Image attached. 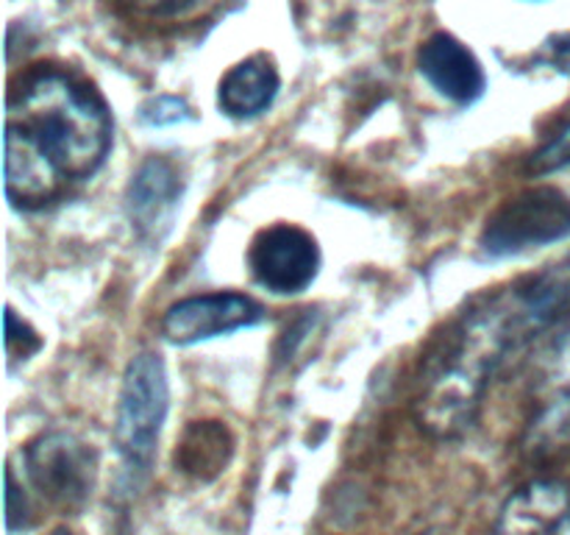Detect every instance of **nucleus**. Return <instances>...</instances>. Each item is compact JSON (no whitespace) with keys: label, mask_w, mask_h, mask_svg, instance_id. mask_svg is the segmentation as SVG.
Segmentation results:
<instances>
[{"label":"nucleus","mask_w":570,"mask_h":535,"mask_svg":"<svg viewBox=\"0 0 570 535\" xmlns=\"http://www.w3.org/2000/svg\"><path fill=\"white\" fill-rule=\"evenodd\" d=\"M570 315V256L488 295L443 334L423 362L415 418L434 438L473 427L501 362Z\"/></svg>","instance_id":"obj_1"},{"label":"nucleus","mask_w":570,"mask_h":535,"mask_svg":"<svg viewBox=\"0 0 570 535\" xmlns=\"http://www.w3.org/2000/svg\"><path fill=\"white\" fill-rule=\"evenodd\" d=\"M417 67H421L423 78L454 104H473L482 98L484 87H488V78H484L476 56L451 33L440 31L429 37L417 54Z\"/></svg>","instance_id":"obj_10"},{"label":"nucleus","mask_w":570,"mask_h":535,"mask_svg":"<svg viewBox=\"0 0 570 535\" xmlns=\"http://www.w3.org/2000/svg\"><path fill=\"white\" fill-rule=\"evenodd\" d=\"M248 268L265 290L293 295L315 282L321 271V249L301 226L276 223L254 237L248 249Z\"/></svg>","instance_id":"obj_6"},{"label":"nucleus","mask_w":570,"mask_h":535,"mask_svg":"<svg viewBox=\"0 0 570 535\" xmlns=\"http://www.w3.org/2000/svg\"><path fill=\"white\" fill-rule=\"evenodd\" d=\"M167 407H170V385H167L165 362L154 351H142L126 368L115 421L117 455L134 485L148 477Z\"/></svg>","instance_id":"obj_3"},{"label":"nucleus","mask_w":570,"mask_h":535,"mask_svg":"<svg viewBox=\"0 0 570 535\" xmlns=\"http://www.w3.org/2000/svg\"><path fill=\"white\" fill-rule=\"evenodd\" d=\"M493 535H570V490L534 479L504 502Z\"/></svg>","instance_id":"obj_9"},{"label":"nucleus","mask_w":570,"mask_h":535,"mask_svg":"<svg viewBox=\"0 0 570 535\" xmlns=\"http://www.w3.org/2000/svg\"><path fill=\"white\" fill-rule=\"evenodd\" d=\"M570 237V195L557 187H534L507 198L482 232V249L512 256Z\"/></svg>","instance_id":"obj_4"},{"label":"nucleus","mask_w":570,"mask_h":535,"mask_svg":"<svg viewBox=\"0 0 570 535\" xmlns=\"http://www.w3.org/2000/svg\"><path fill=\"white\" fill-rule=\"evenodd\" d=\"M181 176L167 156H150L128 184V217L148 243H159L170 232L173 215L181 198Z\"/></svg>","instance_id":"obj_8"},{"label":"nucleus","mask_w":570,"mask_h":535,"mask_svg":"<svg viewBox=\"0 0 570 535\" xmlns=\"http://www.w3.org/2000/svg\"><path fill=\"white\" fill-rule=\"evenodd\" d=\"M95 451L70 432H45L26 446L28 479L61 510L87 505L95 488Z\"/></svg>","instance_id":"obj_5"},{"label":"nucleus","mask_w":570,"mask_h":535,"mask_svg":"<svg viewBox=\"0 0 570 535\" xmlns=\"http://www.w3.org/2000/svg\"><path fill=\"white\" fill-rule=\"evenodd\" d=\"M234 440L226 424L220 421H193L184 432L176 449V463L181 471L198 479H212L226 468L232 457Z\"/></svg>","instance_id":"obj_12"},{"label":"nucleus","mask_w":570,"mask_h":535,"mask_svg":"<svg viewBox=\"0 0 570 535\" xmlns=\"http://www.w3.org/2000/svg\"><path fill=\"white\" fill-rule=\"evenodd\" d=\"M546 50H549V54H546V61H549L554 70L570 76V33H557V37H551Z\"/></svg>","instance_id":"obj_18"},{"label":"nucleus","mask_w":570,"mask_h":535,"mask_svg":"<svg viewBox=\"0 0 570 535\" xmlns=\"http://www.w3.org/2000/svg\"><path fill=\"white\" fill-rule=\"evenodd\" d=\"M262 318H265L262 307L245 293L189 295L165 312L161 334L176 346H193L237 329L256 327Z\"/></svg>","instance_id":"obj_7"},{"label":"nucleus","mask_w":570,"mask_h":535,"mask_svg":"<svg viewBox=\"0 0 570 535\" xmlns=\"http://www.w3.org/2000/svg\"><path fill=\"white\" fill-rule=\"evenodd\" d=\"M6 524H9L11 533L28 527V499L20 485H17L11 468L6 471Z\"/></svg>","instance_id":"obj_17"},{"label":"nucleus","mask_w":570,"mask_h":535,"mask_svg":"<svg viewBox=\"0 0 570 535\" xmlns=\"http://www.w3.org/2000/svg\"><path fill=\"white\" fill-rule=\"evenodd\" d=\"M111 111L98 89L61 67H33L6 100L3 189L20 210H42L100 171Z\"/></svg>","instance_id":"obj_2"},{"label":"nucleus","mask_w":570,"mask_h":535,"mask_svg":"<svg viewBox=\"0 0 570 535\" xmlns=\"http://www.w3.org/2000/svg\"><path fill=\"white\" fill-rule=\"evenodd\" d=\"M568 165H570V123L560 134H557V137H551L538 154H532V159H529V173L543 176V173L562 171V167Z\"/></svg>","instance_id":"obj_14"},{"label":"nucleus","mask_w":570,"mask_h":535,"mask_svg":"<svg viewBox=\"0 0 570 535\" xmlns=\"http://www.w3.org/2000/svg\"><path fill=\"white\" fill-rule=\"evenodd\" d=\"M50 535H72V533L67 527H59V529H53V533H50Z\"/></svg>","instance_id":"obj_19"},{"label":"nucleus","mask_w":570,"mask_h":535,"mask_svg":"<svg viewBox=\"0 0 570 535\" xmlns=\"http://www.w3.org/2000/svg\"><path fill=\"white\" fill-rule=\"evenodd\" d=\"M39 346H42L39 334L26 321H20L17 312L9 307L6 310V351H9V357H22L26 360Z\"/></svg>","instance_id":"obj_15"},{"label":"nucleus","mask_w":570,"mask_h":535,"mask_svg":"<svg viewBox=\"0 0 570 535\" xmlns=\"http://www.w3.org/2000/svg\"><path fill=\"white\" fill-rule=\"evenodd\" d=\"M115 3L120 9L131 11V14L145 17V20L178 22L187 20V17L204 14V11H209L220 0H115Z\"/></svg>","instance_id":"obj_13"},{"label":"nucleus","mask_w":570,"mask_h":535,"mask_svg":"<svg viewBox=\"0 0 570 535\" xmlns=\"http://www.w3.org/2000/svg\"><path fill=\"white\" fill-rule=\"evenodd\" d=\"M189 117H193L189 106L181 98H173V95H161V98L148 100L142 106V120L148 126H173V123L189 120Z\"/></svg>","instance_id":"obj_16"},{"label":"nucleus","mask_w":570,"mask_h":535,"mask_svg":"<svg viewBox=\"0 0 570 535\" xmlns=\"http://www.w3.org/2000/svg\"><path fill=\"white\" fill-rule=\"evenodd\" d=\"M278 87H282V78H278L273 61L267 56L256 54L234 65L223 76L220 89H217V104H220V109L228 117L248 120V117H256L265 109H271V104L278 95Z\"/></svg>","instance_id":"obj_11"}]
</instances>
